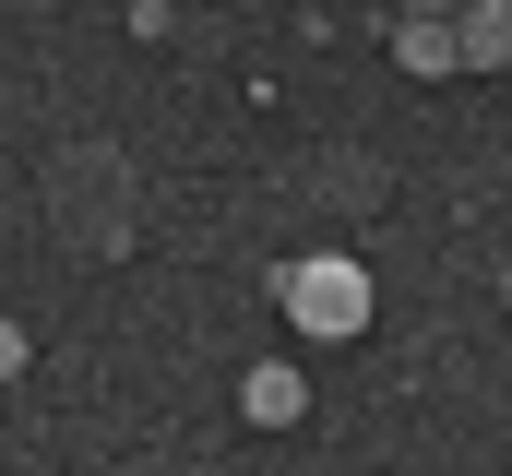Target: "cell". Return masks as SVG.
<instances>
[{
    "instance_id": "cell-1",
    "label": "cell",
    "mask_w": 512,
    "mask_h": 476,
    "mask_svg": "<svg viewBox=\"0 0 512 476\" xmlns=\"http://www.w3.org/2000/svg\"><path fill=\"white\" fill-rule=\"evenodd\" d=\"M286 322H298V334H322V346H334V334H358V322H370V274H358V262H334V250L286 262Z\"/></svg>"
},
{
    "instance_id": "cell-2",
    "label": "cell",
    "mask_w": 512,
    "mask_h": 476,
    "mask_svg": "<svg viewBox=\"0 0 512 476\" xmlns=\"http://www.w3.org/2000/svg\"><path fill=\"white\" fill-rule=\"evenodd\" d=\"M453 60H465V72L512 60V0H465V24H453Z\"/></svg>"
},
{
    "instance_id": "cell-3",
    "label": "cell",
    "mask_w": 512,
    "mask_h": 476,
    "mask_svg": "<svg viewBox=\"0 0 512 476\" xmlns=\"http://www.w3.org/2000/svg\"><path fill=\"white\" fill-rule=\"evenodd\" d=\"M393 48H405V72H453V24H417V12H405Z\"/></svg>"
},
{
    "instance_id": "cell-4",
    "label": "cell",
    "mask_w": 512,
    "mask_h": 476,
    "mask_svg": "<svg viewBox=\"0 0 512 476\" xmlns=\"http://www.w3.org/2000/svg\"><path fill=\"white\" fill-rule=\"evenodd\" d=\"M251 417H298V381L286 369H251Z\"/></svg>"
},
{
    "instance_id": "cell-5",
    "label": "cell",
    "mask_w": 512,
    "mask_h": 476,
    "mask_svg": "<svg viewBox=\"0 0 512 476\" xmlns=\"http://www.w3.org/2000/svg\"><path fill=\"white\" fill-rule=\"evenodd\" d=\"M393 12H417V24H453V12H465V0H393Z\"/></svg>"
}]
</instances>
